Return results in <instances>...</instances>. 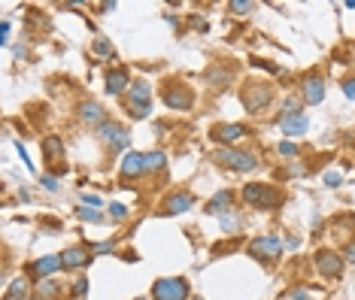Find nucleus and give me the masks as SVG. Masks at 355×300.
Here are the masks:
<instances>
[{
    "label": "nucleus",
    "mask_w": 355,
    "mask_h": 300,
    "mask_svg": "<svg viewBox=\"0 0 355 300\" xmlns=\"http://www.w3.org/2000/svg\"><path fill=\"white\" fill-rule=\"evenodd\" d=\"M249 252H252L255 258H276V255L283 252V246H279L276 236H258V239H252Z\"/></svg>",
    "instance_id": "nucleus-9"
},
{
    "label": "nucleus",
    "mask_w": 355,
    "mask_h": 300,
    "mask_svg": "<svg viewBox=\"0 0 355 300\" xmlns=\"http://www.w3.org/2000/svg\"><path fill=\"white\" fill-rule=\"evenodd\" d=\"M0 33H3L0 39H3V43H9V22H0Z\"/></svg>",
    "instance_id": "nucleus-36"
},
{
    "label": "nucleus",
    "mask_w": 355,
    "mask_h": 300,
    "mask_svg": "<svg viewBox=\"0 0 355 300\" xmlns=\"http://www.w3.org/2000/svg\"><path fill=\"white\" fill-rule=\"evenodd\" d=\"M189 206H194V197L189 191H176V194H170V197L164 200V212H167V215H179V212H185Z\"/></svg>",
    "instance_id": "nucleus-11"
},
{
    "label": "nucleus",
    "mask_w": 355,
    "mask_h": 300,
    "mask_svg": "<svg viewBox=\"0 0 355 300\" xmlns=\"http://www.w3.org/2000/svg\"><path fill=\"white\" fill-rule=\"evenodd\" d=\"M240 100H243V106H246V112H261L264 106H267V100H270V88L267 85H261V82H249L243 91H240Z\"/></svg>",
    "instance_id": "nucleus-4"
},
{
    "label": "nucleus",
    "mask_w": 355,
    "mask_h": 300,
    "mask_svg": "<svg viewBox=\"0 0 355 300\" xmlns=\"http://www.w3.org/2000/svg\"><path fill=\"white\" fill-rule=\"evenodd\" d=\"M43 152H46L52 161H61V158H64V143H61L58 136H46V139H43Z\"/></svg>",
    "instance_id": "nucleus-20"
},
{
    "label": "nucleus",
    "mask_w": 355,
    "mask_h": 300,
    "mask_svg": "<svg viewBox=\"0 0 355 300\" xmlns=\"http://www.w3.org/2000/svg\"><path fill=\"white\" fill-rule=\"evenodd\" d=\"M91 252H95V255H106V252H113V243H95Z\"/></svg>",
    "instance_id": "nucleus-30"
},
{
    "label": "nucleus",
    "mask_w": 355,
    "mask_h": 300,
    "mask_svg": "<svg viewBox=\"0 0 355 300\" xmlns=\"http://www.w3.org/2000/svg\"><path fill=\"white\" fill-rule=\"evenodd\" d=\"M304 97L310 100V103H322V100H325L322 79H307V85H304Z\"/></svg>",
    "instance_id": "nucleus-18"
},
{
    "label": "nucleus",
    "mask_w": 355,
    "mask_h": 300,
    "mask_svg": "<svg viewBox=\"0 0 355 300\" xmlns=\"http://www.w3.org/2000/svg\"><path fill=\"white\" fill-rule=\"evenodd\" d=\"M243 200H246V203H252V206H264V209H273V206L279 203V191L267 188L264 182H249V185L243 188Z\"/></svg>",
    "instance_id": "nucleus-2"
},
{
    "label": "nucleus",
    "mask_w": 355,
    "mask_h": 300,
    "mask_svg": "<svg viewBox=\"0 0 355 300\" xmlns=\"http://www.w3.org/2000/svg\"><path fill=\"white\" fill-rule=\"evenodd\" d=\"M82 203H88V206H95V209L97 206H103V200L97 197V194H82Z\"/></svg>",
    "instance_id": "nucleus-33"
},
{
    "label": "nucleus",
    "mask_w": 355,
    "mask_h": 300,
    "mask_svg": "<svg viewBox=\"0 0 355 300\" xmlns=\"http://www.w3.org/2000/svg\"><path fill=\"white\" fill-rule=\"evenodd\" d=\"M210 136H213L216 143H225V146H231V143H237L240 136H246V128H243V125H216Z\"/></svg>",
    "instance_id": "nucleus-10"
},
{
    "label": "nucleus",
    "mask_w": 355,
    "mask_h": 300,
    "mask_svg": "<svg viewBox=\"0 0 355 300\" xmlns=\"http://www.w3.org/2000/svg\"><path fill=\"white\" fill-rule=\"evenodd\" d=\"M343 94L349 100H355V79H346V82H343Z\"/></svg>",
    "instance_id": "nucleus-32"
},
{
    "label": "nucleus",
    "mask_w": 355,
    "mask_h": 300,
    "mask_svg": "<svg viewBox=\"0 0 355 300\" xmlns=\"http://www.w3.org/2000/svg\"><path fill=\"white\" fill-rule=\"evenodd\" d=\"M213 158H216L222 167L240 170V173H246V170H255V167H258V158H255V155H249V152H234V149H219Z\"/></svg>",
    "instance_id": "nucleus-3"
},
{
    "label": "nucleus",
    "mask_w": 355,
    "mask_h": 300,
    "mask_svg": "<svg viewBox=\"0 0 355 300\" xmlns=\"http://www.w3.org/2000/svg\"><path fill=\"white\" fill-rule=\"evenodd\" d=\"M346 261H349V264H355V243L346 249Z\"/></svg>",
    "instance_id": "nucleus-37"
},
{
    "label": "nucleus",
    "mask_w": 355,
    "mask_h": 300,
    "mask_svg": "<svg viewBox=\"0 0 355 300\" xmlns=\"http://www.w3.org/2000/svg\"><path fill=\"white\" fill-rule=\"evenodd\" d=\"M279 128H283V133H289V136H297V133H307L310 122H307V115H304L294 103H289L286 112H283V118H279Z\"/></svg>",
    "instance_id": "nucleus-5"
},
{
    "label": "nucleus",
    "mask_w": 355,
    "mask_h": 300,
    "mask_svg": "<svg viewBox=\"0 0 355 300\" xmlns=\"http://www.w3.org/2000/svg\"><path fill=\"white\" fill-rule=\"evenodd\" d=\"M64 267V261L58 258V255H43L40 261H33V273L40 276V279H46V276H52L55 270H61Z\"/></svg>",
    "instance_id": "nucleus-13"
},
{
    "label": "nucleus",
    "mask_w": 355,
    "mask_h": 300,
    "mask_svg": "<svg viewBox=\"0 0 355 300\" xmlns=\"http://www.w3.org/2000/svg\"><path fill=\"white\" fill-rule=\"evenodd\" d=\"M316 270H319L322 276H328V279H337V276L343 273V258H340L337 252L322 249V252H316Z\"/></svg>",
    "instance_id": "nucleus-6"
},
{
    "label": "nucleus",
    "mask_w": 355,
    "mask_h": 300,
    "mask_svg": "<svg viewBox=\"0 0 355 300\" xmlns=\"http://www.w3.org/2000/svg\"><path fill=\"white\" fill-rule=\"evenodd\" d=\"M43 188L46 191H58V179L55 176H43Z\"/></svg>",
    "instance_id": "nucleus-31"
},
{
    "label": "nucleus",
    "mask_w": 355,
    "mask_h": 300,
    "mask_svg": "<svg viewBox=\"0 0 355 300\" xmlns=\"http://www.w3.org/2000/svg\"><path fill=\"white\" fill-rule=\"evenodd\" d=\"M109 215H113V218H125V215H128V206L116 200V203H109Z\"/></svg>",
    "instance_id": "nucleus-28"
},
{
    "label": "nucleus",
    "mask_w": 355,
    "mask_h": 300,
    "mask_svg": "<svg viewBox=\"0 0 355 300\" xmlns=\"http://www.w3.org/2000/svg\"><path fill=\"white\" fill-rule=\"evenodd\" d=\"M79 115H82V122H88V125H103V106L95 103V100H85L82 103V109H79Z\"/></svg>",
    "instance_id": "nucleus-15"
},
{
    "label": "nucleus",
    "mask_w": 355,
    "mask_h": 300,
    "mask_svg": "<svg viewBox=\"0 0 355 300\" xmlns=\"http://www.w3.org/2000/svg\"><path fill=\"white\" fill-rule=\"evenodd\" d=\"M73 291H76V294L82 297V294L88 291V279H76V285H73Z\"/></svg>",
    "instance_id": "nucleus-34"
},
{
    "label": "nucleus",
    "mask_w": 355,
    "mask_h": 300,
    "mask_svg": "<svg viewBox=\"0 0 355 300\" xmlns=\"http://www.w3.org/2000/svg\"><path fill=\"white\" fill-rule=\"evenodd\" d=\"M61 261H64L67 270H76V267H85L91 261V255H85V249H67L64 255H61Z\"/></svg>",
    "instance_id": "nucleus-17"
},
{
    "label": "nucleus",
    "mask_w": 355,
    "mask_h": 300,
    "mask_svg": "<svg viewBox=\"0 0 355 300\" xmlns=\"http://www.w3.org/2000/svg\"><path fill=\"white\" fill-rule=\"evenodd\" d=\"M28 294V285H25V279H15L12 285H9V291H6V297H25Z\"/></svg>",
    "instance_id": "nucleus-23"
},
{
    "label": "nucleus",
    "mask_w": 355,
    "mask_h": 300,
    "mask_svg": "<svg viewBox=\"0 0 355 300\" xmlns=\"http://www.w3.org/2000/svg\"><path fill=\"white\" fill-rule=\"evenodd\" d=\"M164 152H152V155H146V170H161L164 167Z\"/></svg>",
    "instance_id": "nucleus-22"
},
{
    "label": "nucleus",
    "mask_w": 355,
    "mask_h": 300,
    "mask_svg": "<svg viewBox=\"0 0 355 300\" xmlns=\"http://www.w3.org/2000/svg\"><path fill=\"white\" fill-rule=\"evenodd\" d=\"M97 133H100V139L113 143L116 149H128V131H125L122 125H116V122H103V125L97 128Z\"/></svg>",
    "instance_id": "nucleus-8"
},
{
    "label": "nucleus",
    "mask_w": 355,
    "mask_h": 300,
    "mask_svg": "<svg viewBox=\"0 0 355 300\" xmlns=\"http://www.w3.org/2000/svg\"><path fill=\"white\" fill-rule=\"evenodd\" d=\"M231 203H234V194H231V191H219L216 197L210 200L207 212H210V215H225L228 209H231Z\"/></svg>",
    "instance_id": "nucleus-16"
},
{
    "label": "nucleus",
    "mask_w": 355,
    "mask_h": 300,
    "mask_svg": "<svg viewBox=\"0 0 355 300\" xmlns=\"http://www.w3.org/2000/svg\"><path fill=\"white\" fill-rule=\"evenodd\" d=\"M128 88V70H109L106 73V91L109 94H122Z\"/></svg>",
    "instance_id": "nucleus-14"
},
{
    "label": "nucleus",
    "mask_w": 355,
    "mask_h": 300,
    "mask_svg": "<svg viewBox=\"0 0 355 300\" xmlns=\"http://www.w3.org/2000/svg\"><path fill=\"white\" fill-rule=\"evenodd\" d=\"M276 149H279V155H286V158H294V155H297V146H294V143H289V139H283Z\"/></svg>",
    "instance_id": "nucleus-27"
},
{
    "label": "nucleus",
    "mask_w": 355,
    "mask_h": 300,
    "mask_svg": "<svg viewBox=\"0 0 355 300\" xmlns=\"http://www.w3.org/2000/svg\"><path fill=\"white\" fill-rule=\"evenodd\" d=\"M15 149H18V155H22V161H25V164H28V167H31V170H33L31 158H28V152H25V146H22V143H15Z\"/></svg>",
    "instance_id": "nucleus-35"
},
{
    "label": "nucleus",
    "mask_w": 355,
    "mask_h": 300,
    "mask_svg": "<svg viewBox=\"0 0 355 300\" xmlns=\"http://www.w3.org/2000/svg\"><path fill=\"white\" fill-rule=\"evenodd\" d=\"M143 170H146V155H143V152H128V155L122 158V176L134 179V176H140Z\"/></svg>",
    "instance_id": "nucleus-12"
},
{
    "label": "nucleus",
    "mask_w": 355,
    "mask_h": 300,
    "mask_svg": "<svg viewBox=\"0 0 355 300\" xmlns=\"http://www.w3.org/2000/svg\"><path fill=\"white\" fill-rule=\"evenodd\" d=\"M152 297L155 300H185L189 297V285L179 276H167V279H158L152 285Z\"/></svg>",
    "instance_id": "nucleus-1"
},
{
    "label": "nucleus",
    "mask_w": 355,
    "mask_h": 300,
    "mask_svg": "<svg viewBox=\"0 0 355 300\" xmlns=\"http://www.w3.org/2000/svg\"><path fill=\"white\" fill-rule=\"evenodd\" d=\"M161 97L170 109H192V91L185 85H164Z\"/></svg>",
    "instance_id": "nucleus-7"
},
{
    "label": "nucleus",
    "mask_w": 355,
    "mask_h": 300,
    "mask_svg": "<svg viewBox=\"0 0 355 300\" xmlns=\"http://www.w3.org/2000/svg\"><path fill=\"white\" fill-rule=\"evenodd\" d=\"M249 9H252L249 0H234V3H231V12H249Z\"/></svg>",
    "instance_id": "nucleus-29"
},
{
    "label": "nucleus",
    "mask_w": 355,
    "mask_h": 300,
    "mask_svg": "<svg viewBox=\"0 0 355 300\" xmlns=\"http://www.w3.org/2000/svg\"><path fill=\"white\" fill-rule=\"evenodd\" d=\"M36 291H40L43 297H55V291H58V288H55V282H46V279H40V285H36Z\"/></svg>",
    "instance_id": "nucleus-26"
},
{
    "label": "nucleus",
    "mask_w": 355,
    "mask_h": 300,
    "mask_svg": "<svg viewBox=\"0 0 355 300\" xmlns=\"http://www.w3.org/2000/svg\"><path fill=\"white\" fill-rule=\"evenodd\" d=\"M149 97H152V91H149L146 82H134L130 85V106H146Z\"/></svg>",
    "instance_id": "nucleus-19"
},
{
    "label": "nucleus",
    "mask_w": 355,
    "mask_h": 300,
    "mask_svg": "<svg viewBox=\"0 0 355 300\" xmlns=\"http://www.w3.org/2000/svg\"><path fill=\"white\" fill-rule=\"evenodd\" d=\"M95 55H100V58H113L116 49H113V43H109L106 36H95Z\"/></svg>",
    "instance_id": "nucleus-21"
},
{
    "label": "nucleus",
    "mask_w": 355,
    "mask_h": 300,
    "mask_svg": "<svg viewBox=\"0 0 355 300\" xmlns=\"http://www.w3.org/2000/svg\"><path fill=\"white\" fill-rule=\"evenodd\" d=\"M325 185H331V188L343 185V173H340V170H328V173H325Z\"/></svg>",
    "instance_id": "nucleus-24"
},
{
    "label": "nucleus",
    "mask_w": 355,
    "mask_h": 300,
    "mask_svg": "<svg viewBox=\"0 0 355 300\" xmlns=\"http://www.w3.org/2000/svg\"><path fill=\"white\" fill-rule=\"evenodd\" d=\"M76 215H79V218H85V222H100V212H97V209H88V206H79V209H76Z\"/></svg>",
    "instance_id": "nucleus-25"
}]
</instances>
